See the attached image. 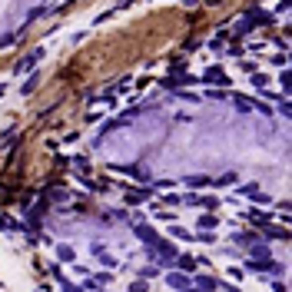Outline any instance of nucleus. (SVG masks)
<instances>
[{
	"label": "nucleus",
	"instance_id": "nucleus-1",
	"mask_svg": "<svg viewBox=\"0 0 292 292\" xmlns=\"http://www.w3.org/2000/svg\"><path fill=\"white\" fill-rule=\"evenodd\" d=\"M243 272H262V276H282V266L272 262V259H246L243 262Z\"/></svg>",
	"mask_w": 292,
	"mask_h": 292
},
{
	"label": "nucleus",
	"instance_id": "nucleus-2",
	"mask_svg": "<svg viewBox=\"0 0 292 292\" xmlns=\"http://www.w3.org/2000/svg\"><path fill=\"white\" fill-rule=\"evenodd\" d=\"M149 256H153V259H156V262H159V266H173V259H176V256H180V249H176V246H173V243H163V239H159V243H156V246H153V249H149Z\"/></svg>",
	"mask_w": 292,
	"mask_h": 292
},
{
	"label": "nucleus",
	"instance_id": "nucleus-3",
	"mask_svg": "<svg viewBox=\"0 0 292 292\" xmlns=\"http://www.w3.org/2000/svg\"><path fill=\"white\" fill-rule=\"evenodd\" d=\"M133 236L140 239L146 249H153V246L159 243V233L153 229V226H146V223H133Z\"/></svg>",
	"mask_w": 292,
	"mask_h": 292
},
{
	"label": "nucleus",
	"instance_id": "nucleus-4",
	"mask_svg": "<svg viewBox=\"0 0 292 292\" xmlns=\"http://www.w3.org/2000/svg\"><path fill=\"white\" fill-rule=\"evenodd\" d=\"M166 286H173L176 292H190V289H193V279L186 276V272L173 269V272H166Z\"/></svg>",
	"mask_w": 292,
	"mask_h": 292
},
{
	"label": "nucleus",
	"instance_id": "nucleus-5",
	"mask_svg": "<svg viewBox=\"0 0 292 292\" xmlns=\"http://www.w3.org/2000/svg\"><path fill=\"white\" fill-rule=\"evenodd\" d=\"M116 173H123V176H133V180H140V183H149V173H146L140 163H123V166H113Z\"/></svg>",
	"mask_w": 292,
	"mask_h": 292
},
{
	"label": "nucleus",
	"instance_id": "nucleus-6",
	"mask_svg": "<svg viewBox=\"0 0 292 292\" xmlns=\"http://www.w3.org/2000/svg\"><path fill=\"white\" fill-rule=\"evenodd\" d=\"M40 60H44V47H37V50H30V53L23 56L20 63H17V70H20V73H30V70L37 67V63H40Z\"/></svg>",
	"mask_w": 292,
	"mask_h": 292
},
{
	"label": "nucleus",
	"instance_id": "nucleus-7",
	"mask_svg": "<svg viewBox=\"0 0 292 292\" xmlns=\"http://www.w3.org/2000/svg\"><path fill=\"white\" fill-rule=\"evenodd\" d=\"M193 282H196V292H216V286H219V279H216V276H206V272H196Z\"/></svg>",
	"mask_w": 292,
	"mask_h": 292
},
{
	"label": "nucleus",
	"instance_id": "nucleus-8",
	"mask_svg": "<svg viewBox=\"0 0 292 292\" xmlns=\"http://www.w3.org/2000/svg\"><path fill=\"white\" fill-rule=\"evenodd\" d=\"M246 20L252 23V27H256V23H272V20H276V13L262 10V7H252V10H249V17H246Z\"/></svg>",
	"mask_w": 292,
	"mask_h": 292
},
{
	"label": "nucleus",
	"instance_id": "nucleus-9",
	"mask_svg": "<svg viewBox=\"0 0 292 292\" xmlns=\"http://www.w3.org/2000/svg\"><path fill=\"white\" fill-rule=\"evenodd\" d=\"M202 80H206V83H219L223 90H226V87H229V77H226V73H223V67H209V70H206V77H202Z\"/></svg>",
	"mask_w": 292,
	"mask_h": 292
},
{
	"label": "nucleus",
	"instance_id": "nucleus-10",
	"mask_svg": "<svg viewBox=\"0 0 292 292\" xmlns=\"http://www.w3.org/2000/svg\"><path fill=\"white\" fill-rule=\"evenodd\" d=\"M173 266H176L180 272H186V276H193V272H196V259H193V256H183V252H180V256L173 259Z\"/></svg>",
	"mask_w": 292,
	"mask_h": 292
},
{
	"label": "nucleus",
	"instance_id": "nucleus-11",
	"mask_svg": "<svg viewBox=\"0 0 292 292\" xmlns=\"http://www.w3.org/2000/svg\"><path fill=\"white\" fill-rule=\"evenodd\" d=\"M249 259H272V249L266 243H256V246H249Z\"/></svg>",
	"mask_w": 292,
	"mask_h": 292
},
{
	"label": "nucleus",
	"instance_id": "nucleus-12",
	"mask_svg": "<svg viewBox=\"0 0 292 292\" xmlns=\"http://www.w3.org/2000/svg\"><path fill=\"white\" fill-rule=\"evenodd\" d=\"M56 259H60V262H73L77 252H73V246H67V243H56Z\"/></svg>",
	"mask_w": 292,
	"mask_h": 292
},
{
	"label": "nucleus",
	"instance_id": "nucleus-13",
	"mask_svg": "<svg viewBox=\"0 0 292 292\" xmlns=\"http://www.w3.org/2000/svg\"><path fill=\"white\" fill-rule=\"evenodd\" d=\"M196 226H199V229H206V233H213L216 226H219V219H216L213 213H202L199 219H196Z\"/></svg>",
	"mask_w": 292,
	"mask_h": 292
},
{
	"label": "nucleus",
	"instance_id": "nucleus-14",
	"mask_svg": "<svg viewBox=\"0 0 292 292\" xmlns=\"http://www.w3.org/2000/svg\"><path fill=\"white\" fill-rule=\"evenodd\" d=\"M143 199H149V190H126V202L130 206H140Z\"/></svg>",
	"mask_w": 292,
	"mask_h": 292
},
{
	"label": "nucleus",
	"instance_id": "nucleus-15",
	"mask_svg": "<svg viewBox=\"0 0 292 292\" xmlns=\"http://www.w3.org/2000/svg\"><path fill=\"white\" fill-rule=\"evenodd\" d=\"M0 229H3V233H17V229H23V226L17 223V219H13V216H7V213H0Z\"/></svg>",
	"mask_w": 292,
	"mask_h": 292
},
{
	"label": "nucleus",
	"instance_id": "nucleus-16",
	"mask_svg": "<svg viewBox=\"0 0 292 292\" xmlns=\"http://www.w3.org/2000/svg\"><path fill=\"white\" fill-rule=\"evenodd\" d=\"M209 176H202V173H196V176H186V186H190V190H202V186H209Z\"/></svg>",
	"mask_w": 292,
	"mask_h": 292
},
{
	"label": "nucleus",
	"instance_id": "nucleus-17",
	"mask_svg": "<svg viewBox=\"0 0 292 292\" xmlns=\"http://www.w3.org/2000/svg\"><path fill=\"white\" fill-rule=\"evenodd\" d=\"M246 219H252V223H262V226H269V223H272V213H259V209H246Z\"/></svg>",
	"mask_w": 292,
	"mask_h": 292
},
{
	"label": "nucleus",
	"instance_id": "nucleus-18",
	"mask_svg": "<svg viewBox=\"0 0 292 292\" xmlns=\"http://www.w3.org/2000/svg\"><path fill=\"white\" fill-rule=\"evenodd\" d=\"M262 236L266 239H289V229H272V223H269V226H262Z\"/></svg>",
	"mask_w": 292,
	"mask_h": 292
},
{
	"label": "nucleus",
	"instance_id": "nucleus-19",
	"mask_svg": "<svg viewBox=\"0 0 292 292\" xmlns=\"http://www.w3.org/2000/svg\"><path fill=\"white\" fill-rule=\"evenodd\" d=\"M239 243V246H256V243H262V239L256 236V233H236V236H233Z\"/></svg>",
	"mask_w": 292,
	"mask_h": 292
},
{
	"label": "nucleus",
	"instance_id": "nucleus-20",
	"mask_svg": "<svg viewBox=\"0 0 292 292\" xmlns=\"http://www.w3.org/2000/svg\"><path fill=\"white\" fill-rule=\"evenodd\" d=\"M252 103H256V100H249V97H233V106H236V110H243V113L252 110Z\"/></svg>",
	"mask_w": 292,
	"mask_h": 292
},
{
	"label": "nucleus",
	"instance_id": "nucleus-21",
	"mask_svg": "<svg viewBox=\"0 0 292 292\" xmlns=\"http://www.w3.org/2000/svg\"><path fill=\"white\" fill-rule=\"evenodd\" d=\"M252 87H256V90H269V77H266V73H252Z\"/></svg>",
	"mask_w": 292,
	"mask_h": 292
},
{
	"label": "nucleus",
	"instance_id": "nucleus-22",
	"mask_svg": "<svg viewBox=\"0 0 292 292\" xmlns=\"http://www.w3.org/2000/svg\"><path fill=\"white\" fill-rule=\"evenodd\" d=\"M236 180H239V173H233V169H229V173H223V176L216 180V186H236Z\"/></svg>",
	"mask_w": 292,
	"mask_h": 292
},
{
	"label": "nucleus",
	"instance_id": "nucleus-23",
	"mask_svg": "<svg viewBox=\"0 0 292 292\" xmlns=\"http://www.w3.org/2000/svg\"><path fill=\"white\" fill-rule=\"evenodd\" d=\"M169 233H173V236H176V239H190V243H193V239H196V236H193V233H190V229H186V226H169Z\"/></svg>",
	"mask_w": 292,
	"mask_h": 292
},
{
	"label": "nucleus",
	"instance_id": "nucleus-24",
	"mask_svg": "<svg viewBox=\"0 0 292 292\" xmlns=\"http://www.w3.org/2000/svg\"><path fill=\"white\" fill-rule=\"evenodd\" d=\"M239 196H249V199H252V196H256V193H259V186H256V183H246V186H239Z\"/></svg>",
	"mask_w": 292,
	"mask_h": 292
},
{
	"label": "nucleus",
	"instance_id": "nucleus-25",
	"mask_svg": "<svg viewBox=\"0 0 292 292\" xmlns=\"http://www.w3.org/2000/svg\"><path fill=\"white\" fill-rule=\"evenodd\" d=\"M37 83H40V77H37V73H34V77H30V80H27V83H23V87H20V93H27V97H30V93L37 90Z\"/></svg>",
	"mask_w": 292,
	"mask_h": 292
},
{
	"label": "nucleus",
	"instance_id": "nucleus-26",
	"mask_svg": "<svg viewBox=\"0 0 292 292\" xmlns=\"http://www.w3.org/2000/svg\"><path fill=\"white\" fill-rule=\"evenodd\" d=\"M180 202H183L180 193H166V196H163V206H180Z\"/></svg>",
	"mask_w": 292,
	"mask_h": 292
},
{
	"label": "nucleus",
	"instance_id": "nucleus-27",
	"mask_svg": "<svg viewBox=\"0 0 292 292\" xmlns=\"http://www.w3.org/2000/svg\"><path fill=\"white\" fill-rule=\"evenodd\" d=\"M110 279H113L110 272H97V276H93V282H97V289H103V286H106Z\"/></svg>",
	"mask_w": 292,
	"mask_h": 292
},
{
	"label": "nucleus",
	"instance_id": "nucleus-28",
	"mask_svg": "<svg viewBox=\"0 0 292 292\" xmlns=\"http://www.w3.org/2000/svg\"><path fill=\"white\" fill-rule=\"evenodd\" d=\"M199 206H202V209H216L219 199H213V196H199Z\"/></svg>",
	"mask_w": 292,
	"mask_h": 292
},
{
	"label": "nucleus",
	"instance_id": "nucleus-29",
	"mask_svg": "<svg viewBox=\"0 0 292 292\" xmlns=\"http://www.w3.org/2000/svg\"><path fill=\"white\" fill-rule=\"evenodd\" d=\"M279 113H282V120H289V116H292V106H289V100H286V97L279 100Z\"/></svg>",
	"mask_w": 292,
	"mask_h": 292
},
{
	"label": "nucleus",
	"instance_id": "nucleus-30",
	"mask_svg": "<svg viewBox=\"0 0 292 292\" xmlns=\"http://www.w3.org/2000/svg\"><path fill=\"white\" fill-rule=\"evenodd\" d=\"M249 30H252V23H249V20H239L236 23V37H246Z\"/></svg>",
	"mask_w": 292,
	"mask_h": 292
},
{
	"label": "nucleus",
	"instance_id": "nucleus-31",
	"mask_svg": "<svg viewBox=\"0 0 292 292\" xmlns=\"http://www.w3.org/2000/svg\"><path fill=\"white\" fill-rule=\"evenodd\" d=\"M223 40H226V34H216L213 40H209V50H219V47H223Z\"/></svg>",
	"mask_w": 292,
	"mask_h": 292
},
{
	"label": "nucleus",
	"instance_id": "nucleus-32",
	"mask_svg": "<svg viewBox=\"0 0 292 292\" xmlns=\"http://www.w3.org/2000/svg\"><path fill=\"white\" fill-rule=\"evenodd\" d=\"M206 97H209V100H226L229 93H226V90H209V93H206Z\"/></svg>",
	"mask_w": 292,
	"mask_h": 292
},
{
	"label": "nucleus",
	"instance_id": "nucleus-33",
	"mask_svg": "<svg viewBox=\"0 0 292 292\" xmlns=\"http://www.w3.org/2000/svg\"><path fill=\"white\" fill-rule=\"evenodd\" d=\"M196 239H199V243H209V246H213V243H216V236H213V233H206V229H202V233H199V236H196Z\"/></svg>",
	"mask_w": 292,
	"mask_h": 292
},
{
	"label": "nucleus",
	"instance_id": "nucleus-34",
	"mask_svg": "<svg viewBox=\"0 0 292 292\" xmlns=\"http://www.w3.org/2000/svg\"><path fill=\"white\" fill-rule=\"evenodd\" d=\"M130 292H146V279H136L133 286H130Z\"/></svg>",
	"mask_w": 292,
	"mask_h": 292
},
{
	"label": "nucleus",
	"instance_id": "nucleus-35",
	"mask_svg": "<svg viewBox=\"0 0 292 292\" xmlns=\"http://www.w3.org/2000/svg\"><path fill=\"white\" fill-rule=\"evenodd\" d=\"M176 97H180V100H190V103H199V97H196V93H176Z\"/></svg>",
	"mask_w": 292,
	"mask_h": 292
},
{
	"label": "nucleus",
	"instance_id": "nucleus-36",
	"mask_svg": "<svg viewBox=\"0 0 292 292\" xmlns=\"http://www.w3.org/2000/svg\"><path fill=\"white\" fill-rule=\"evenodd\" d=\"M13 44V34H3V37H0V47H10Z\"/></svg>",
	"mask_w": 292,
	"mask_h": 292
},
{
	"label": "nucleus",
	"instance_id": "nucleus-37",
	"mask_svg": "<svg viewBox=\"0 0 292 292\" xmlns=\"http://www.w3.org/2000/svg\"><path fill=\"white\" fill-rule=\"evenodd\" d=\"M272 289H276V292H286V282H272Z\"/></svg>",
	"mask_w": 292,
	"mask_h": 292
},
{
	"label": "nucleus",
	"instance_id": "nucleus-38",
	"mask_svg": "<svg viewBox=\"0 0 292 292\" xmlns=\"http://www.w3.org/2000/svg\"><path fill=\"white\" fill-rule=\"evenodd\" d=\"M223 289H226V292H239V289H233V286H223Z\"/></svg>",
	"mask_w": 292,
	"mask_h": 292
},
{
	"label": "nucleus",
	"instance_id": "nucleus-39",
	"mask_svg": "<svg viewBox=\"0 0 292 292\" xmlns=\"http://www.w3.org/2000/svg\"><path fill=\"white\" fill-rule=\"evenodd\" d=\"M190 292H193V289H190Z\"/></svg>",
	"mask_w": 292,
	"mask_h": 292
}]
</instances>
